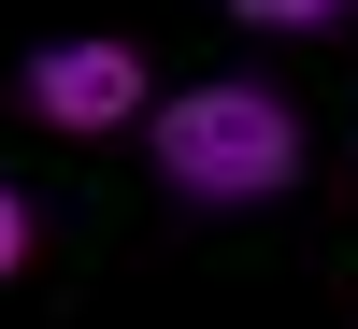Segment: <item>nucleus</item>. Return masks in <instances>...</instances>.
<instances>
[{"mask_svg":"<svg viewBox=\"0 0 358 329\" xmlns=\"http://www.w3.org/2000/svg\"><path fill=\"white\" fill-rule=\"evenodd\" d=\"M143 172H158L187 215H258V200L301 187V101L258 72H201L143 115Z\"/></svg>","mask_w":358,"mask_h":329,"instance_id":"nucleus-1","label":"nucleus"},{"mask_svg":"<svg viewBox=\"0 0 358 329\" xmlns=\"http://www.w3.org/2000/svg\"><path fill=\"white\" fill-rule=\"evenodd\" d=\"M15 101H29V129H57V143H101V129H129V115H158L143 101V43H115V29L29 43L15 57Z\"/></svg>","mask_w":358,"mask_h":329,"instance_id":"nucleus-2","label":"nucleus"},{"mask_svg":"<svg viewBox=\"0 0 358 329\" xmlns=\"http://www.w3.org/2000/svg\"><path fill=\"white\" fill-rule=\"evenodd\" d=\"M215 15H244V29H287V43H315V29H344L358 0H215Z\"/></svg>","mask_w":358,"mask_h":329,"instance_id":"nucleus-3","label":"nucleus"},{"mask_svg":"<svg viewBox=\"0 0 358 329\" xmlns=\"http://www.w3.org/2000/svg\"><path fill=\"white\" fill-rule=\"evenodd\" d=\"M29 244H43V215H29V187H15V172H0V286L29 272Z\"/></svg>","mask_w":358,"mask_h":329,"instance_id":"nucleus-4","label":"nucleus"}]
</instances>
